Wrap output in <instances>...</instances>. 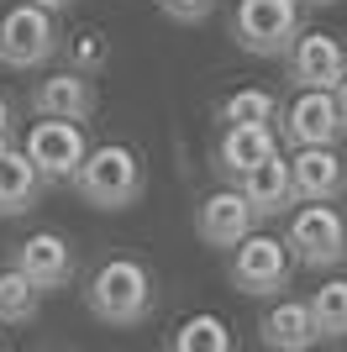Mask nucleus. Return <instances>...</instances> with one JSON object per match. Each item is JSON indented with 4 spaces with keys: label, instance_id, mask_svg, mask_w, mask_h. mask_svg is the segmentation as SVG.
Returning <instances> with one entry per match:
<instances>
[{
    "label": "nucleus",
    "instance_id": "obj_6",
    "mask_svg": "<svg viewBox=\"0 0 347 352\" xmlns=\"http://www.w3.org/2000/svg\"><path fill=\"white\" fill-rule=\"evenodd\" d=\"M53 53H58L53 11L32 6V0H16L0 11V63L6 69H43Z\"/></svg>",
    "mask_w": 347,
    "mask_h": 352
},
{
    "label": "nucleus",
    "instance_id": "obj_12",
    "mask_svg": "<svg viewBox=\"0 0 347 352\" xmlns=\"http://www.w3.org/2000/svg\"><path fill=\"white\" fill-rule=\"evenodd\" d=\"M32 105H37V116L90 121V116H95V105H101V95H95V74H79V69L53 74V79H43V85L32 89Z\"/></svg>",
    "mask_w": 347,
    "mask_h": 352
},
{
    "label": "nucleus",
    "instance_id": "obj_9",
    "mask_svg": "<svg viewBox=\"0 0 347 352\" xmlns=\"http://www.w3.org/2000/svg\"><path fill=\"white\" fill-rule=\"evenodd\" d=\"M284 63L295 89H337V79L347 74V47L332 32H300L295 47L284 53Z\"/></svg>",
    "mask_w": 347,
    "mask_h": 352
},
{
    "label": "nucleus",
    "instance_id": "obj_22",
    "mask_svg": "<svg viewBox=\"0 0 347 352\" xmlns=\"http://www.w3.org/2000/svg\"><path fill=\"white\" fill-rule=\"evenodd\" d=\"M105 63H111V43H105L101 32H79L69 43V69H79V74H101Z\"/></svg>",
    "mask_w": 347,
    "mask_h": 352
},
{
    "label": "nucleus",
    "instance_id": "obj_28",
    "mask_svg": "<svg viewBox=\"0 0 347 352\" xmlns=\"http://www.w3.org/2000/svg\"><path fill=\"white\" fill-rule=\"evenodd\" d=\"M300 6H332V0H300Z\"/></svg>",
    "mask_w": 347,
    "mask_h": 352
},
{
    "label": "nucleus",
    "instance_id": "obj_17",
    "mask_svg": "<svg viewBox=\"0 0 347 352\" xmlns=\"http://www.w3.org/2000/svg\"><path fill=\"white\" fill-rule=\"evenodd\" d=\"M37 195H43L37 163H32L27 153L6 147V153H0V216H27V210L37 206Z\"/></svg>",
    "mask_w": 347,
    "mask_h": 352
},
{
    "label": "nucleus",
    "instance_id": "obj_13",
    "mask_svg": "<svg viewBox=\"0 0 347 352\" xmlns=\"http://www.w3.org/2000/svg\"><path fill=\"white\" fill-rule=\"evenodd\" d=\"M16 268H21L43 294L63 289V284L74 279V248L58 232H37V236H27V242L16 248Z\"/></svg>",
    "mask_w": 347,
    "mask_h": 352
},
{
    "label": "nucleus",
    "instance_id": "obj_21",
    "mask_svg": "<svg viewBox=\"0 0 347 352\" xmlns=\"http://www.w3.org/2000/svg\"><path fill=\"white\" fill-rule=\"evenodd\" d=\"M179 352H231V331L221 316H189L179 326V337H174Z\"/></svg>",
    "mask_w": 347,
    "mask_h": 352
},
{
    "label": "nucleus",
    "instance_id": "obj_4",
    "mask_svg": "<svg viewBox=\"0 0 347 352\" xmlns=\"http://www.w3.org/2000/svg\"><path fill=\"white\" fill-rule=\"evenodd\" d=\"M284 242L295 252V263H305V268L347 263V221L332 200H300V210L289 216Z\"/></svg>",
    "mask_w": 347,
    "mask_h": 352
},
{
    "label": "nucleus",
    "instance_id": "obj_7",
    "mask_svg": "<svg viewBox=\"0 0 347 352\" xmlns=\"http://www.w3.org/2000/svg\"><path fill=\"white\" fill-rule=\"evenodd\" d=\"M21 153L37 163L43 184H69L74 168L85 163L90 142H85V132H79V121H69V116H43V121L27 132V147H21Z\"/></svg>",
    "mask_w": 347,
    "mask_h": 352
},
{
    "label": "nucleus",
    "instance_id": "obj_26",
    "mask_svg": "<svg viewBox=\"0 0 347 352\" xmlns=\"http://www.w3.org/2000/svg\"><path fill=\"white\" fill-rule=\"evenodd\" d=\"M32 6H43V11H63L69 0H32Z\"/></svg>",
    "mask_w": 347,
    "mask_h": 352
},
{
    "label": "nucleus",
    "instance_id": "obj_8",
    "mask_svg": "<svg viewBox=\"0 0 347 352\" xmlns=\"http://www.w3.org/2000/svg\"><path fill=\"white\" fill-rule=\"evenodd\" d=\"M253 226H258V210H253V200L242 195V184L205 195L200 210H195V232H200L205 248H216V252H231Z\"/></svg>",
    "mask_w": 347,
    "mask_h": 352
},
{
    "label": "nucleus",
    "instance_id": "obj_25",
    "mask_svg": "<svg viewBox=\"0 0 347 352\" xmlns=\"http://www.w3.org/2000/svg\"><path fill=\"white\" fill-rule=\"evenodd\" d=\"M0 126L11 132V100H6V95H0Z\"/></svg>",
    "mask_w": 347,
    "mask_h": 352
},
{
    "label": "nucleus",
    "instance_id": "obj_2",
    "mask_svg": "<svg viewBox=\"0 0 347 352\" xmlns=\"http://www.w3.org/2000/svg\"><path fill=\"white\" fill-rule=\"evenodd\" d=\"M69 184L79 190V200L95 206V210H127V206H137V195H143V158L121 142H105V147H95V153H85V163L74 168Z\"/></svg>",
    "mask_w": 347,
    "mask_h": 352
},
{
    "label": "nucleus",
    "instance_id": "obj_18",
    "mask_svg": "<svg viewBox=\"0 0 347 352\" xmlns=\"http://www.w3.org/2000/svg\"><path fill=\"white\" fill-rule=\"evenodd\" d=\"M43 310V289L21 274V268H6L0 274V321L6 326H32Z\"/></svg>",
    "mask_w": 347,
    "mask_h": 352
},
{
    "label": "nucleus",
    "instance_id": "obj_3",
    "mask_svg": "<svg viewBox=\"0 0 347 352\" xmlns=\"http://www.w3.org/2000/svg\"><path fill=\"white\" fill-rule=\"evenodd\" d=\"M300 32V0H237L231 11V37L253 58H284Z\"/></svg>",
    "mask_w": 347,
    "mask_h": 352
},
{
    "label": "nucleus",
    "instance_id": "obj_11",
    "mask_svg": "<svg viewBox=\"0 0 347 352\" xmlns=\"http://www.w3.org/2000/svg\"><path fill=\"white\" fill-rule=\"evenodd\" d=\"M347 126H342V111H337V95L332 89H300L284 111V137L295 147H316V142H337Z\"/></svg>",
    "mask_w": 347,
    "mask_h": 352
},
{
    "label": "nucleus",
    "instance_id": "obj_23",
    "mask_svg": "<svg viewBox=\"0 0 347 352\" xmlns=\"http://www.w3.org/2000/svg\"><path fill=\"white\" fill-rule=\"evenodd\" d=\"M163 16H174V21H185V27H195V21H205V16L216 11V0H158Z\"/></svg>",
    "mask_w": 347,
    "mask_h": 352
},
{
    "label": "nucleus",
    "instance_id": "obj_16",
    "mask_svg": "<svg viewBox=\"0 0 347 352\" xmlns=\"http://www.w3.org/2000/svg\"><path fill=\"white\" fill-rule=\"evenodd\" d=\"M274 153V126L269 121H253V126H227L221 132V147H216V168L231 179H242L247 168L258 158H269Z\"/></svg>",
    "mask_w": 347,
    "mask_h": 352
},
{
    "label": "nucleus",
    "instance_id": "obj_15",
    "mask_svg": "<svg viewBox=\"0 0 347 352\" xmlns=\"http://www.w3.org/2000/svg\"><path fill=\"white\" fill-rule=\"evenodd\" d=\"M258 342L263 347H279V352L316 347L321 331H316V316H311V300H279V305L258 321Z\"/></svg>",
    "mask_w": 347,
    "mask_h": 352
},
{
    "label": "nucleus",
    "instance_id": "obj_24",
    "mask_svg": "<svg viewBox=\"0 0 347 352\" xmlns=\"http://www.w3.org/2000/svg\"><path fill=\"white\" fill-rule=\"evenodd\" d=\"M332 95H337V111H342V126H347V74L337 79V89H332Z\"/></svg>",
    "mask_w": 347,
    "mask_h": 352
},
{
    "label": "nucleus",
    "instance_id": "obj_27",
    "mask_svg": "<svg viewBox=\"0 0 347 352\" xmlns=\"http://www.w3.org/2000/svg\"><path fill=\"white\" fill-rule=\"evenodd\" d=\"M6 147H11V132H6V126H0V153H6Z\"/></svg>",
    "mask_w": 347,
    "mask_h": 352
},
{
    "label": "nucleus",
    "instance_id": "obj_10",
    "mask_svg": "<svg viewBox=\"0 0 347 352\" xmlns=\"http://www.w3.org/2000/svg\"><path fill=\"white\" fill-rule=\"evenodd\" d=\"M289 184H295V200H337V195H347V158L337 153V142L295 147Z\"/></svg>",
    "mask_w": 347,
    "mask_h": 352
},
{
    "label": "nucleus",
    "instance_id": "obj_19",
    "mask_svg": "<svg viewBox=\"0 0 347 352\" xmlns=\"http://www.w3.org/2000/svg\"><path fill=\"white\" fill-rule=\"evenodd\" d=\"M311 316H316L321 342H347V279H326L311 294Z\"/></svg>",
    "mask_w": 347,
    "mask_h": 352
},
{
    "label": "nucleus",
    "instance_id": "obj_5",
    "mask_svg": "<svg viewBox=\"0 0 347 352\" xmlns=\"http://www.w3.org/2000/svg\"><path fill=\"white\" fill-rule=\"evenodd\" d=\"M289 279H295V252H289L284 236H269V232H247L237 248H231V289L242 294H284Z\"/></svg>",
    "mask_w": 347,
    "mask_h": 352
},
{
    "label": "nucleus",
    "instance_id": "obj_20",
    "mask_svg": "<svg viewBox=\"0 0 347 352\" xmlns=\"http://www.w3.org/2000/svg\"><path fill=\"white\" fill-rule=\"evenodd\" d=\"M227 126H253V121H274L279 116V100L269 95V89H237V95H227L216 111Z\"/></svg>",
    "mask_w": 347,
    "mask_h": 352
},
{
    "label": "nucleus",
    "instance_id": "obj_1",
    "mask_svg": "<svg viewBox=\"0 0 347 352\" xmlns=\"http://www.w3.org/2000/svg\"><path fill=\"white\" fill-rule=\"evenodd\" d=\"M85 305L105 326H143L153 310V274L137 258H105L85 289Z\"/></svg>",
    "mask_w": 347,
    "mask_h": 352
},
{
    "label": "nucleus",
    "instance_id": "obj_14",
    "mask_svg": "<svg viewBox=\"0 0 347 352\" xmlns=\"http://www.w3.org/2000/svg\"><path fill=\"white\" fill-rule=\"evenodd\" d=\"M242 195L253 200V210H258V221L269 216H284L289 206H295V184H289V158H279V147L269 153V158H258L253 168H247L242 179Z\"/></svg>",
    "mask_w": 347,
    "mask_h": 352
}]
</instances>
